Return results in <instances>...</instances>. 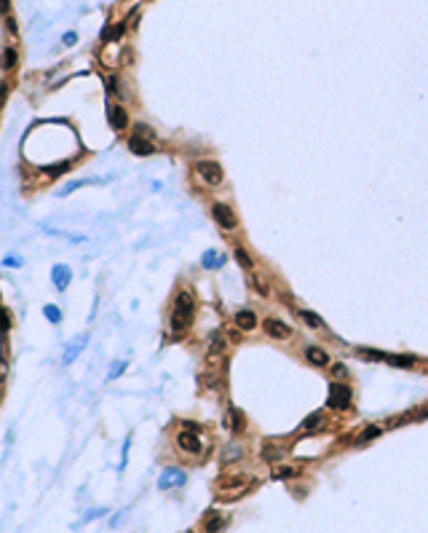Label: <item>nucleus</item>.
I'll list each match as a JSON object with an SVG mask.
<instances>
[{"label": "nucleus", "instance_id": "nucleus-1", "mask_svg": "<svg viewBox=\"0 0 428 533\" xmlns=\"http://www.w3.org/2000/svg\"><path fill=\"white\" fill-rule=\"evenodd\" d=\"M193 311H196V300H193L190 292H180L174 300V316H171V330H185L193 319Z\"/></svg>", "mask_w": 428, "mask_h": 533}, {"label": "nucleus", "instance_id": "nucleus-2", "mask_svg": "<svg viewBox=\"0 0 428 533\" xmlns=\"http://www.w3.org/2000/svg\"><path fill=\"white\" fill-rule=\"evenodd\" d=\"M196 172H198V177H201L203 183H209V185H220L222 183V169H220V163H214V161H198Z\"/></svg>", "mask_w": 428, "mask_h": 533}, {"label": "nucleus", "instance_id": "nucleus-3", "mask_svg": "<svg viewBox=\"0 0 428 533\" xmlns=\"http://www.w3.org/2000/svg\"><path fill=\"white\" fill-rule=\"evenodd\" d=\"M348 405H351V389L342 386V383H332L329 386L327 407H348Z\"/></svg>", "mask_w": 428, "mask_h": 533}, {"label": "nucleus", "instance_id": "nucleus-4", "mask_svg": "<svg viewBox=\"0 0 428 533\" xmlns=\"http://www.w3.org/2000/svg\"><path fill=\"white\" fill-rule=\"evenodd\" d=\"M212 214H214V220L222 225L225 231H233L236 228V217H233V209L227 207V204H214L212 207Z\"/></svg>", "mask_w": 428, "mask_h": 533}, {"label": "nucleus", "instance_id": "nucleus-5", "mask_svg": "<svg viewBox=\"0 0 428 533\" xmlns=\"http://www.w3.org/2000/svg\"><path fill=\"white\" fill-rule=\"evenodd\" d=\"M107 121H110V126L115 129V132L126 129V121H129L126 107H121V105H110V107H107Z\"/></svg>", "mask_w": 428, "mask_h": 533}, {"label": "nucleus", "instance_id": "nucleus-6", "mask_svg": "<svg viewBox=\"0 0 428 533\" xmlns=\"http://www.w3.org/2000/svg\"><path fill=\"white\" fill-rule=\"evenodd\" d=\"M86 343H89V335H78L70 346H67V351H65V356H62V362H65V365H72V362H75V356L86 348Z\"/></svg>", "mask_w": 428, "mask_h": 533}, {"label": "nucleus", "instance_id": "nucleus-7", "mask_svg": "<svg viewBox=\"0 0 428 533\" xmlns=\"http://www.w3.org/2000/svg\"><path fill=\"white\" fill-rule=\"evenodd\" d=\"M193 432H196V429H193ZM193 432H180V437H177V445H180L185 453H198L201 450V442H198V437Z\"/></svg>", "mask_w": 428, "mask_h": 533}, {"label": "nucleus", "instance_id": "nucleus-8", "mask_svg": "<svg viewBox=\"0 0 428 533\" xmlns=\"http://www.w3.org/2000/svg\"><path fill=\"white\" fill-rule=\"evenodd\" d=\"M182 483H185V474L177 472V469H166V472L161 474V480H158V487L166 490V487H174V485H182Z\"/></svg>", "mask_w": 428, "mask_h": 533}, {"label": "nucleus", "instance_id": "nucleus-9", "mask_svg": "<svg viewBox=\"0 0 428 533\" xmlns=\"http://www.w3.org/2000/svg\"><path fill=\"white\" fill-rule=\"evenodd\" d=\"M262 327H265V332L270 338H289V327L284 324V322H278V319H265Z\"/></svg>", "mask_w": 428, "mask_h": 533}, {"label": "nucleus", "instance_id": "nucleus-10", "mask_svg": "<svg viewBox=\"0 0 428 533\" xmlns=\"http://www.w3.org/2000/svg\"><path fill=\"white\" fill-rule=\"evenodd\" d=\"M51 276H54V284H56V290H65L67 284H70V279H72V271L67 268V265H54V271H51Z\"/></svg>", "mask_w": 428, "mask_h": 533}, {"label": "nucleus", "instance_id": "nucleus-11", "mask_svg": "<svg viewBox=\"0 0 428 533\" xmlns=\"http://www.w3.org/2000/svg\"><path fill=\"white\" fill-rule=\"evenodd\" d=\"M129 150H134L136 156H150L156 147H153V142H147V139H142L139 134H134V137L129 139Z\"/></svg>", "mask_w": 428, "mask_h": 533}, {"label": "nucleus", "instance_id": "nucleus-12", "mask_svg": "<svg viewBox=\"0 0 428 533\" xmlns=\"http://www.w3.org/2000/svg\"><path fill=\"white\" fill-rule=\"evenodd\" d=\"M236 324L241 327V330H252V327L257 324V316L252 314V311H238V314H236Z\"/></svg>", "mask_w": 428, "mask_h": 533}, {"label": "nucleus", "instance_id": "nucleus-13", "mask_svg": "<svg viewBox=\"0 0 428 533\" xmlns=\"http://www.w3.org/2000/svg\"><path fill=\"white\" fill-rule=\"evenodd\" d=\"M305 356H308V362H313V365H327V362H329V356H327V351H321V348H316V346H308V351H305Z\"/></svg>", "mask_w": 428, "mask_h": 533}, {"label": "nucleus", "instance_id": "nucleus-14", "mask_svg": "<svg viewBox=\"0 0 428 533\" xmlns=\"http://www.w3.org/2000/svg\"><path fill=\"white\" fill-rule=\"evenodd\" d=\"M380 432H383L380 426H367V432H361V434H359L356 445H367V442H372L375 437H380Z\"/></svg>", "mask_w": 428, "mask_h": 533}, {"label": "nucleus", "instance_id": "nucleus-15", "mask_svg": "<svg viewBox=\"0 0 428 533\" xmlns=\"http://www.w3.org/2000/svg\"><path fill=\"white\" fill-rule=\"evenodd\" d=\"M43 314H45V319L54 322V324H59V322H62V311L56 308V305H43Z\"/></svg>", "mask_w": 428, "mask_h": 533}, {"label": "nucleus", "instance_id": "nucleus-16", "mask_svg": "<svg viewBox=\"0 0 428 533\" xmlns=\"http://www.w3.org/2000/svg\"><path fill=\"white\" fill-rule=\"evenodd\" d=\"M230 421H233V432L241 434V432H244V416H241V410H236V407H233V410H230Z\"/></svg>", "mask_w": 428, "mask_h": 533}, {"label": "nucleus", "instance_id": "nucleus-17", "mask_svg": "<svg viewBox=\"0 0 428 533\" xmlns=\"http://www.w3.org/2000/svg\"><path fill=\"white\" fill-rule=\"evenodd\" d=\"M300 316H302V319H305L311 327H321V324H324V322H321V316H316L313 311H300Z\"/></svg>", "mask_w": 428, "mask_h": 533}, {"label": "nucleus", "instance_id": "nucleus-18", "mask_svg": "<svg viewBox=\"0 0 428 533\" xmlns=\"http://www.w3.org/2000/svg\"><path fill=\"white\" fill-rule=\"evenodd\" d=\"M236 260L244 265V268H252V257L247 255V249H244V247H236Z\"/></svg>", "mask_w": 428, "mask_h": 533}, {"label": "nucleus", "instance_id": "nucleus-19", "mask_svg": "<svg viewBox=\"0 0 428 533\" xmlns=\"http://www.w3.org/2000/svg\"><path fill=\"white\" fill-rule=\"evenodd\" d=\"M222 260H220V255L217 252H212V249H209L206 255H203V268H214V265H220Z\"/></svg>", "mask_w": 428, "mask_h": 533}, {"label": "nucleus", "instance_id": "nucleus-20", "mask_svg": "<svg viewBox=\"0 0 428 533\" xmlns=\"http://www.w3.org/2000/svg\"><path fill=\"white\" fill-rule=\"evenodd\" d=\"M14 65H16V51H14V48H5V54H3V67H8V70H11Z\"/></svg>", "mask_w": 428, "mask_h": 533}, {"label": "nucleus", "instance_id": "nucleus-21", "mask_svg": "<svg viewBox=\"0 0 428 533\" xmlns=\"http://www.w3.org/2000/svg\"><path fill=\"white\" fill-rule=\"evenodd\" d=\"M292 474H294L292 466H281V469H276V472H273V477H276V480H287V477H292Z\"/></svg>", "mask_w": 428, "mask_h": 533}, {"label": "nucleus", "instance_id": "nucleus-22", "mask_svg": "<svg viewBox=\"0 0 428 533\" xmlns=\"http://www.w3.org/2000/svg\"><path fill=\"white\" fill-rule=\"evenodd\" d=\"M212 351H217V354H222V351H225V338H222V335H214V338H212Z\"/></svg>", "mask_w": 428, "mask_h": 533}, {"label": "nucleus", "instance_id": "nucleus-23", "mask_svg": "<svg viewBox=\"0 0 428 533\" xmlns=\"http://www.w3.org/2000/svg\"><path fill=\"white\" fill-rule=\"evenodd\" d=\"M230 458H241V447H238V445L236 447H233V445L227 447V453L222 456V461H230Z\"/></svg>", "mask_w": 428, "mask_h": 533}, {"label": "nucleus", "instance_id": "nucleus-24", "mask_svg": "<svg viewBox=\"0 0 428 533\" xmlns=\"http://www.w3.org/2000/svg\"><path fill=\"white\" fill-rule=\"evenodd\" d=\"M67 169H70V163L65 161V163H56V166H48V169H45V172H48V174H54V177H56V174L67 172Z\"/></svg>", "mask_w": 428, "mask_h": 533}, {"label": "nucleus", "instance_id": "nucleus-25", "mask_svg": "<svg viewBox=\"0 0 428 533\" xmlns=\"http://www.w3.org/2000/svg\"><path fill=\"white\" fill-rule=\"evenodd\" d=\"M318 421H321V413H313V416L305 421V429H308V432H313V426H316Z\"/></svg>", "mask_w": 428, "mask_h": 533}, {"label": "nucleus", "instance_id": "nucleus-26", "mask_svg": "<svg viewBox=\"0 0 428 533\" xmlns=\"http://www.w3.org/2000/svg\"><path fill=\"white\" fill-rule=\"evenodd\" d=\"M123 370H126V362H115V367L110 370V378H118Z\"/></svg>", "mask_w": 428, "mask_h": 533}, {"label": "nucleus", "instance_id": "nucleus-27", "mask_svg": "<svg viewBox=\"0 0 428 533\" xmlns=\"http://www.w3.org/2000/svg\"><path fill=\"white\" fill-rule=\"evenodd\" d=\"M332 372H335V378H345V375H348V370H345L342 365H335V367H332Z\"/></svg>", "mask_w": 428, "mask_h": 533}, {"label": "nucleus", "instance_id": "nucleus-28", "mask_svg": "<svg viewBox=\"0 0 428 533\" xmlns=\"http://www.w3.org/2000/svg\"><path fill=\"white\" fill-rule=\"evenodd\" d=\"M75 41H78L75 32H67V35H65V46H75Z\"/></svg>", "mask_w": 428, "mask_h": 533}, {"label": "nucleus", "instance_id": "nucleus-29", "mask_svg": "<svg viewBox=\"0 0 428 533\" xmlns=\"http://www.w3.org/2000/svg\"><path fill=\"white\" fill-rule=\"evenodd\" d=\"M0 330H8V314L0 311Z\"/></svg>", "mask_w": 428, "mask_h": 533}, {"label": "nucleus", "instance_id": "nucleus-30", "mask_svg": "<svg viewBox=\"0 0 428 533\" xmlns=\"http://www.w3.org/2000/svg\"><path fill=\"white\" fill-rule=\"evenodd\" d=\"M3 263H5V265H11V268H16V265H22V260H19V257H5Z\"/></svg>", "mask_w": 428, "mask_h": 533}, {"label": "nucleus", "instance_id": "nucleus-31", "mask_svg": "<svg viewBox=\"0 0 428 533\" xmlns=\"http://www.w3.org/2000/svg\"><path fill=\"white\" fill-rule=\"evenodd\" d=\"M8 8H11L8 0H0V14H8Z\"/></svg>", "mask_w": 428, "mask_h": 533}, {"label": "nucleus", "instance_id": "nucleus-32", "mask_svg": "<svg viewBox=\"0 0 428 533\" xmlns=\"http://www.w3.org/2000/svg\"><path fill=\"white\" fill-rule=\"evenodd\" d=\"M3 97H5V83H0V102H3Z\"/></svg>", "mask_w": 428, "mask_h": 533}]
</instances>
